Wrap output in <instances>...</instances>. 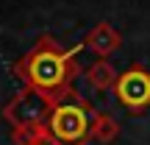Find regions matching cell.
<instances>
[{"label":"cell","mask_w":150,"mask_h":145,"mask_svg":"<svg viewBox=\"0 0 150 145\" xmlns=\"http://www.w3.org/2000/svg\"><path fill=\"white\" fill-rule=\"evenodd\" d=\"M17 78L25 86H33L59 106L72 95V81L81 75L78 50H67L53 36H39V42L14 64Z\"/></svg>","instance_id":"1"},{"label":"cell","mask_w":150,"mask_h":145,"mask_svg":"<svg viewBox=\"0 0 150 145\" xmlns=\"http://www.w3.org/2000/svg\"><path fill=\"white\" fill-rule=\"evenodd\" d=\"M95 117H97V109L86 98H81L78 92H72L67 101H61L53 109L47 129L61 145H86L92 140Z\"/></svg>","instance_id":"2"},{"label":"cell","mask_w":150,"mask_h":145,"mask_svg":"<svg viewBox=\"0 0 150 145\" xmlns=\"http://www.w3.org/2000/svg\"><path fill=\"white\" fill-rule=\"evenodd\" d=\"M53 109H56V103L47 95H42L33 86H22L3 106V120L11 126V134H20V131L45 126L53 114Z\"/></svg>","instance_id":"3"},{"label":"cell","mask_w":150,"mask_h":145,"mask_svg":"<svg viewBox=\"0 0 150 145\" xmlns=\"http://www.w3.org/2000/svg\"><path fill=\"white\" fill-rule=\"evenodd\" d=\"M114 95L128 114H142L150 109V73L145 67H128L120 73Z\"/></svg>","instance_id":"4"},{"label":"cell","mask_w":150,"mask_h":145,"mask_svg":"<svg viewBox=\"0 0 150 145\" xmlns=\"http://www.w3.org/2000/svg\"><path fill=\"white\" fill-rule=\"evenodd\" d=\"M120 42H122V36H120V31L114 25H108V22H97V25L86 34L83 48L92 50L95 56H100V59H106V56H111L114 50L120 48Z\"/></svg>","instance_id":"5"},{"label":"cell","mask_w":150,"mask_h":145,"mask_svg":"<svg viewBox=\"0 0 150 145\" xmlns=\"http://www.w3.org/2000/svg\"><path fill=\"white\" fill-rule=\"evenodd\" d=\"M117 78H120V73L114 70V64L108 59H97L95 64H89V70H86V81H89V86L97 89V92L114 89V86H117Z\"/></svg>","instance_id":"6"},{"label":"cell","mask_w":150,"mask_h":145,"mask_svg":"<svg viewBox=\"0 0 150 145\" xmlns=\"http://www.w3.org/2000/svg\"><path fill=\"white\" fill-rule=\"evenodd\" d=\"M117 134H120V123L111 117V114L97 112L95 126H92V140H95V142H103V145H108V142H114V140H117Z\"/></svg>","instance_id":"7"},{"label":"cell","mask_w":150,"mask_h":145,"mask_svg":"<svg viewBox=\"0 0 150 145\" xmlns=\"http://www.w3.org/2000/svg\"><path fill=\"white\" fill-rule=\"evenodd\" d=\"M11 137H14L17 145H61L53 134H50L47 123L36 126V129H28V131H20V134H11Z\"/></svg>","instance_id":"8"}]
</instances>
